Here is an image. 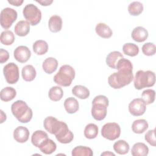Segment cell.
<instances>
[{
	"mask_svg": "<svg viewBox=\"0 0 156 156\" xmlns=\"http://www.w3.org/2000/svg\"><path fill=\"white\" fill-rule=\"evenodd\" d=\"M101 155H113V156H115V154H113L111 152H109V151H107V152L105 151V152L102 153Z\"/></svg>",
	"mask_w": 156,
	"mask_h": 156,
	"instance_id": "f6af8a7d",
	"label": "cell"
},
{
	"mask_svg": "<svg viewBox=\"0 0 156 156\" xmlns=\"http://www.w3.org/2000/svg\"><path fill=\"white\" fill-rule=\"evenodd\" d=\"M145 140L151 146H155L156 140L155 136V129H152L148 130L144 136Z\"/></svg>",
	"mask_w": 156,
	"mask_h": 156,
	"instance_id": "ab89813d",
	"label": "cell"
},
{
	"mask_svg": "<svg viewBox=\"0 0 156 156\" xmlns=\"http://www.w3.org/2000/svg\"><path fill=\"white\" fill-rule=\"evenodd\" d=\"M149 125L147 121L144 119H139L135 120L132 124V131L138 134L144 132L148 129Z\"/></svg>",
	"mask_w": 156,
	"mask_h": 156,
	"instance_id": "d4e9b609",
	"label": "cell"
},
{
	"mask_svg": "<svg viewBox=\"0 0 156 156\" xmlns=\"http://www.w3.org/2000/svg\"><path fill=\"white\" fill-rule=\"evenodd\" d=\"M64 122L58 121L53 116L46 117L43 122L44 129L51 134L55 135L62 127Z\"/></svg>",
	"mask_w": 156,
	"mask_h": 156,
	"instance_id": "30bf717a",
	"label": "cell"
},
{
	"mask_svg": "<svg viewBox=\"0 0 156 156\" xmlns=\"http://www.w3.org/2000/svg\"><path fill=\"white\" fill-rule=\"evenodd\" d=\"M48 138V135L45 132L38 130L32 133L31 136V142L34 146L39 147Z\"/></svg>",
	"mask_w": 156,
	"mask_h": 156,
	"instance_id": "ac0fdd59",
	"label": "cell"
},
{
	"mask_svg": "<svg viewBox=\"0 0 156 156\" xmlns=\"http://www.w3.org/2000/svg\"><path fill=\"white\" fill-rule=\"evenodd\" d=\"M21 75L23 79L25 81L31 82L35 79L37 75V72L32 65H27L23 68Z\"/></svg>",
	"mask_w": 156,
	"mask_h": 156,
	"instance_id": "7402d4cb",
	"label": "cell"
},
{
	"mask_svg": "<svg viewBox=\"0 0 156 156\" xmlns=\"http://www.w3.org/2000/svg\"><path fill=\"white\" fill-rule=\"evenodd\" d=\"M133 79V71L119 69L108 77V82L112 88L119 89L130 84Z\"/></svg>",
	"mask_w": 156,
	"mask_h": 156,
	"instance_id": "6da1fadb",
	"label": "cell"
},
{
	"mask_svg": "<svg viewBox=\"0 0 156 156\" xmlns=\"http://www.w3.org/2000/svg\"><path fill=\"white\" fill-rule=\"evenodd\" d=\"M0 112H1V123H3L4 121H5L7 119V116H6V115L5 113H4V112L1 110H0Z\"/></svg>",
	"mask_w": 156,
	"mask_h": 156,
	"instance_id": "ee69618b",
	"label": "cell"
},
{
	"mask_svg": "<svg viewBox=\"0 0 156 156\" xmlns=\"http://www.w3.org/2000/svg\"><path fill=\"white\" fill-rule=\"evenodd\" d=\"M155 91L152 89H146L144 90L141 94V99L146 105L152 104L155 101Z\"/></svg>",
	"mask_w": 156,
	"mask_h": 156,
	"instance_id": "8d00e7d4",
	"label": "cell"
},
{
	"mask_svg": "<svg viewBox=\"0 0 156 156\" xmlns=\"http://www.w3.org/2000/svg\"><path fill=\"white\" fill-rule=\"evenodd\" d=\"M75 75V70L71 66L63 65L60 68L58 72L54 76V81L60 86L69 87L74 80Z\"/></svg>",
	"mask_w": 156,
	"mask_h": 156,
	"instance_id": "3957f363",
	"label": "cell"
},
{
	"mask_svg": "<svg viewBox=\"0 0 156 156\" xmlns=\"http://www.w3.org/2000/svg\"><path fill=\"white\" fill-rule=\"evenodd\" d=\"M3 73L6 82L9 84L16 83L19 79V68L15 63L10 62L4 66Z\"/></svg>",
	"mask_w": 156,
	"mask_h": 156,
	"instance_id": "ba28073f",
	"label": "cell"
},
{
	"mask_svg": "<svg viewBox=\"0 0 156 156\" xmlns=\"http://www.w3.org/2000/svg\"><path fill=\"white\" fill-rule=\"evenodd\" d=\"M71 154L73 156H93V152L89 147L78 146L73 149Z\"/></svg>",
	"mask_w": 156,
	"mask_h": 156,
	"instance_id": "1f68e13d",
	"label": "cell"
},
{
	"mask_svg": "<svg viewBox=\"0 0 156 156\" xmlns=\"http://www.w3.org/2000/svg\"><path fill=\"white\" fill-rule=\"evenodd\" d=\"M108 105L100 102H93L91 107V115L93 118L97 121L103 120L107 112Z\"/></svg>",
	"mask_w": 156,
	"mask_h": 156,
	"instance_id": "7c38bea8",
	"label": "cell"
},
{
	"mask_svg": "<svg viewBox=\"0 0 156 156\" xmlns=\"http://www.w3.org/2000/svg\"><path fill=\"white\" fill-rule=\"evenodd\" d=\"M17 12L13 9L10 7H5L1 12L0 21L1 26L5 29H9L12 24L15 22L17 18Z\"/></svg>",
	"mask_w": 156,
	"mask_h": 156,
	"instance_id": "52a82bcc",
	"label": "cell"
},
{
	"mask_svg": "<svg viewBox=\"0 0 156 156\" xmlns=\"http://www.w3.org/2000/svg\"><path fill=\"white\" fill-rule=\"evenodd\" d=\"M122 58H124L123 55L119 51H112L110 52L106 57V63L111 68L116 69V64L118 60Z\"/></svg>",
	"mask_w": 156,
	"mask_h": 156,
	"instance_id": "44dd1931",
	"label": "cell"
},
{
	"mask_svg": "<svg viewBox=\"0 0 156 156\" xmlns=\"http://www.w3.org/2000/svg\"><path fill=\"white\" fill-rule=\"evenodd\" d=\"M146 110V105L141 98L133 99L129 104L130 113L135 116L143 115Z\"/></svg>",
	"mask_w": 156,
	"mask_h": 156,
	"instance_id": "9c48e42d",
	"label": "cell"
},
{
	"mask_svg": "<svg viewBox=\"0 0 156 156\" xmlns=\"http://www.w3.org/2000/svg\"><path fill=\"white\" fill-rule=\"evenodd\" d=\"M38 3L40 4L43 6H48L51 5L52 2V0H41V1H36Z\"/></svg>",
	"mask_w": 156,
	"mask_h": 156,
	"instance_id": "7bdbcfd3",
	"label": "cell"
},
{
	"mask_svg": "<svg viewBox=\"0 0 156 156\" xmlns=\"http://www.w3.org/2000/svg\"><path fill=\"white\" fill-rule=\"evenodd\" d=\"M64 107L67 113L73 114L77 112L79 108V105L77 100L73 98L69 97L64 101Z\"/></svg>",
	"mask_w": 156,
	"mask_h": 156,
	"instance_id": "603a6c76",
	"label": "cell"
},
{
	"mask_svg": "<svg viewBox=\"0 0 156 156\" xmlns=\"http://www.w3.org/2000/svg\"><path fill=\"white\" fill-rule=\"evenodd\" d=\"M48 26L50 31L53 33L60 31L62 27V18L57 15L51 16L48 21Z\"/></svg>",
	"mask_w": 156,
	"mask_h": 156,
	"instance_id": "2e32d148",
	"label": "cell"
},
{
	"mask_svg": "<svg viewBox=\"0 0 156 156\" xmlns=\"http://www.w3.org/2000/svg\"><path fill=\"white\" fill-rule=\"evenodd\" d=\"M122 51L124 54L130 57H134L138 54L139 48L138 46L132 43H125L122 46Z\"/></svg>",
	"mask_w": 156,
	"mask_h": 156,
	"instance_id": "d6a6232c",
	"label": "cell"
},
{
	"mask_svg": "<svg viewBox=\"0 0 156 156\" xmlns=\"http://www.w3.org/2000/svg\"><path fill=\"white\" fill-rule=\"evenodd\" d=\"M98 127L93 123L88 124L84 129V135L88 139H94L98 134Z\"/></svg>",
	"mask_w": 156,
	"mask_h": 156,
	"instance_id": "836d02e7",
	"label": "cell"
},
{
	"mask_svg": "<svg viewBox=\"0 0 156 156\" xmlns=\"http://www.w3.org/2000/svg\"><path fill=\"white\" fill-rule=\"evenodd\" d=\"M23 14L26 21L32 26L37 25L41 20L40 10L33 4H27L23 9Z\"/></svg>",
	"mask_w": 156,
	"mask_h": 156,
	"instance_id": "5b68a950",
	"label": "cell"
},
{
	"mask_svg": "<svg viewBox=\"0 0 156 156\" xmlns=\"http://www.w3.org/2000/svg\"><path fill=\"white\" fill-rule=\"evenodd\" d=\"M23 0H8V2L14 6H20L23 3Z\"/></svg>",
	"mask_w": 156,
	"mask_h": 156,
	"instance_id": "b9f144b4",
	"label": "cell"
},
{
	"mask_svg": "<svg viewBox=\"0 0 156 156\" xmlns=\"http://www.w3.org/2000/svg\"><path fill=\"white\" fill-rule=\"evenodd\" d=\"M143 10V5L139 1L132 2L128 6V12L132 16H138L140 15Z\"/></svg>",
	"mask_w": 156,
	"mask_h": 156,
	"instance_id": "e575fe53",
	"label": "cell"
},
{
	"mask_svg": "<svg viewBox=\"0 0 156 156\" xmlns=\"http://www.w3.org/2000/svg\"><path fill=\"white\" fill-rule=\"evenodd\" d=\"M130 146L127 142L123 140H119L113 144V149L118 154L124 155L129 151Z\"/></svg>",
	"mask_w": 156,
	"mask_h": 156,
	"instance_id": "f546056e",
	"label": "cell"
},
{
	"mask_svg": "<svg viewBox=\"0 0 156 156\" xmlns=\"http://www.w3.org/2000/svg\"><path fill=\"white\" fill-rule=\"evenodd\" d=\"M142 52L147 56L154 55L156 52L155 45L152 43H146L142 46Z\"/></svg>",
	"mask_w": 156,
	"mask_h": 156,
	"instance_id": "f35d334b",
	"label": "cell"
},
{
	"mask_svg": "<svg viewBox=\"0 0 156 156\" xmlns=\"http://www.w3.org/2000/svg\"><path fill=\"white\" fill-rule=\"evenodd\" d=\"M30 25L27 21L21 20L18 21L14 28L15 34L20 37L26 36L30 31Z\"/></svg>",
	"mask_w": 156,
	"mask_h": 156,
	"instance_id": "e0dca14e",
	"label": "cell"
},
{
	"mask_svg": "<svg viewBox=\"0 0 156 156\" xmlns=\"http://www.w3.org/2000/svg\"><path fill=\"white\" fill-rule=\"evenodd\" d=\"M133 78L134 87L136 90H141L144 88L152 87L155 83V74L150 70L146 71L138 70Z\"/></svg>",
	"mask_w": 156,
	"mask_h": 156,
	"instance_id": "277c9868",
	"label": "cell"
},
{
	"mask_svg": "<svg viewBox=\"0 0 156 156\" xmlns=\"http://www.w3.org/2000/svg\"><path fill=\"white\" fill-rule=\"evenodd\" d=\"M148 35V32L144 27L142 26H137L133 29L131 37L135 41L141 43L147 38Z\"/></svg>",
	"mask_w": 156,
	"mask_h": 156,
	"instance_id": "9a60e30c",
	"label": "cell"
},
{
	"mask_svg": "<svg viewBox=\"0 0 156 156\" xmlns=\"http://www.w3.org/2000/svg\"><path fill=\"white\" fill-rule=\"evenodd\" d=\"M34 52L39 55L46 54L48 51V44L44 40H37L32 46Z\"/></svg>",
	"mask_w": 156,
	"mask_h": 156,
	"instance_id": "f1b7e54d",
	"label": "cell"
},
{
	"mask_svg": "<svg viewBox=\"0 0 156 156\" xmlns=\"http://www.w3.org/2000/svg\"><path fill=\"white\" fill-rule=\"evenodd\" d=\"M16 95V90L11 87H6L1 90L0 98L2 101L9 102L13 99Z\"/></svg>",
	"mask_w": 156,
	"mask_h": 156,
	"instance_id": "83f0119b",
	"label": "cell"
},
{
	"mask_svg": "<svg viewBox=\"0 0 156 156\" xmlns=\"http://www.w3.org/2000/svg\"><path fill=\"white\" fill-rule=\"evenodd\" d=\"M11 111L13 116L21 123H27L32 119V110L24 101L18 100L13 102L11 106Z\"/></svg>",
	"mask_w": 156,
	"mask_h": 156,
	"instance_id": "7a4b0ae2",
	"label": "cell"
},
{
	"mask_svg": "<svg viewBox=\"0 0 156 156\" xmlns=\"http://www.w3.org/2000/svg\"><path fill=\"white\" fill-rule=\"evenodd\" d=\"M116 69L118 70L124 69L133 71V65L129 60L125 58H122L118 60L116 64Z\"/></svg>",
	"mask_w": 156,
	"mask_h": 156,
	"instance_id": "74e56055",
	"label": "cell"
},
{
	"mask_svg": "<svg viewBox=\"0 0 156 156\" xmlns=\"http://www.w3.org/2000/svg\"><path fill=\"white\" fill-rule=\"evenodd\" d=\"M63 96V91L62 88L58 86H54L50 88L48 93L49 99L52 101H60Z\"/></svg>",
	"mask_w": 156,
	"mask_h": 156,
	"instance_id": "4dcf8cb0",
	"label": "cell"
},
{
	"mask_svg": "<svg viewBox=\"0 0 156 156\" xmlns=\"http://www.w3.org/2000/svg\"><path fill=\"white\" fill-rule=\"evenodd\" d=\"M13 55L16 61L20 63H26L31 56L30 49L26 46H18L13 52Z\"/></svg>",
	"mask_w": 156,
	"mask_h": 156,
	"instance_id": "4fadbf2b",
	"label": "cell"
},
{
	"mask_svg": "<svg viewBox=\"0 0 156 156\" xmlns=\"http://www.w3.org/2000/svg\"><path fill=\"white\" fill-rule=\"evenodd\" d=\"M55 136L57 140L62 144L69 143L73 140L74 138L73 132L68 129V125L65 122Z\"/></svg>",
	"mask_w": 156,
	"mask_h": 156,
	"instance_id": "8fae6325",
	"label": "cell"
},
{
	"mask_svg": "<svg viewBox=\"0 0 156 156\" xmlns=\"http://www.w3.org/2000/svg\"><path fill=\"white\" fill-rule=\"evenodd\" d=\"M121 134V127L116 122H107L101 129V135L108 140L113 141L118 138Z\"/></svg>",
	"mask_w": 156,
	"mask_h": 156,
	"instance_id": "8992f818",
	"label": "cell"
},
{
	"mask_svg": "<svg viewBox=\"0 0 156 156\" xmlns=\"http://www.w3.org/2000/svg\"><path fill=\"white\" fill-rule=\"evenodd\" d=\"M15 39V35L11 30H5L3 31L1 34V42L4 45H11L14 42Z\"/></svg>",
	"mask_w": 156,
	"mask_h": 156,
	"instance_id": "d590c367",
	"label": "cell"
},
{
	"mask_svg": "<svg viewBox=\"0 0 156 156\" xmlns=\"http://www.w3.org/2000/svg\"><path fill=\"white\" fill-rule=\"evenodd\" d=\"M38 148L41 152L44 154L49 155L55 152L57 148V145L53 140L48 138Z\"/></svg>",
	"mask_w": 156,
	"mask_h": 156,
	"instance_id": "484cf974",
	"label": "cell"
},
{
	"mask_svg": "<svg viewBox=\"0 0 156 156\" xmlns=\"http://www.w3.org/2000/svg\"><path fill=\"white\" fill-rule=\"evenodd\" d=\"M29 131L24 126H18L13 131V136L16 141L20 143L26 142L29 137Z\"/></svg>",
	"mask_w": 156,
	"mask_h": 156,
	"instance_id": "5bb4252c",
	"label": "cell"
},
{
	"mask_svg": "<svg viewBox=\"0 0 156 156\" xmlns=\"http://www.w3.org/2000/svg\"><path fill=\"white\" fill-rule=\"evenodd\" d=\"M72 93L81 99H86L90 96L89 90L86 87L81 85H75L72 89Z\"/></svg>",
	"mask_w": 156,
	"mask_h": 156,
	"instance_id": "4316f807",
	"label": "cell"
},
{
	"mask_svg": "<svg viewBox=\"0 0 156 156\" xmlns=\"http://www.w3.org/2000/svg\"><path fill=\"white\" fill-rule=\"evenodd\" d=\"M9 58V52L2 48L0 49V63H3L6 62Z\"/></svg>",
	"mask_w": 156,
	"mask_h": 156,
	"instance_id": "60d3db41",
	"label": "cell"
},
{
	"mask_svg": "<svg viewBox=\"0 0 156 156\" xmlns=\"http://www.w3.org/2000/svg\"><path fill=\"white\" fill-rule=\"evenodd\" d=\"M149 153L148 147L143 143L134 144L131 149V154L133 156H146Z\"/></svg>",
	"mask_w": 156,
	"mask_h": 156,
	"instance_id": "cb8c5ba5",
	"label": "cell"
},
{
	"mask_svg": "<svg viewBox=\"0 0 156 156\" xmlns=\"http://www.w3.org/2000/svg\"><path fill=\"white\" fill-rule=\"evenodd\" d=\"M58 66V62L54 57H48L46 58L42 64V68L44 71L47 74H52L55 72Z\"/></svg>",
	"mask_w": 156,
	"mask_h": 156,
	"instance_id": "d6986e66",
	"label": "cell"
},
{
	"mask_svg": "<svg viewBox=\"0 0 156 156\" xmlns=\"http://www.w3.org/2000/svg\"><path fill=\"white\" fill-rule=\"evenodd\" d=\"M95 31L99 37L104 38H109L113 35V32L110 27L103 23H99L96 26Z\"/></svg>",
	"mask_w": 156,
	"mask_h": 156,
	"instance_id": "ffe728a7",
	"label": "cell"
}]
</instances>
